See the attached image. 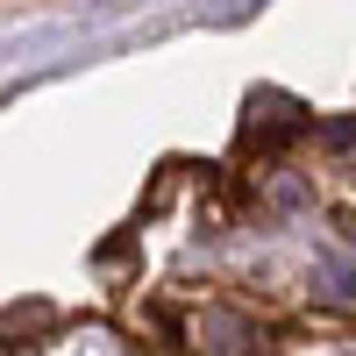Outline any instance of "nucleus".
<instances>
[{
	"label": "nucleus",
	"mask_w": 356,
	"mask_h": 356,
	"mask_svg": "<svg viewBox=\"0 0 356 356\" xmlns=\"http://www.w3.org/2000/svg\"><path fill=\"white\" fill-rule=\"evenodd\" d=\"M200 328H207V335H221V342H214L221 356H250V342H257V328H243L235 314H200Z\"/></svg>",
	"instance_id": "f257e3e1"
}]
</instances>
